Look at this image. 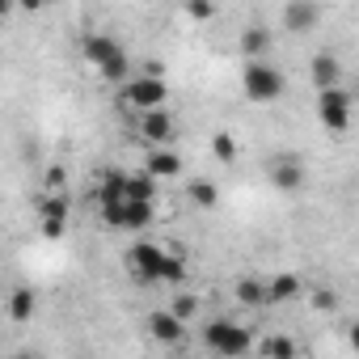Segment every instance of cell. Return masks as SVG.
I'll use <instances>...</instances> for the list:
<instances>
[{"instance_id": "6da1fadb", "label": "cell", "mask_w": 359, "mask_h": 359, "mask_svg": "<svg viewBox=\"0 0 359 359\" xmlns=\"http://www.w3.org/2000/svg\"><path fill=\"white\" fill-rule=\"evenodd\" d=\"M241 89H245L250 102H279L283 89H287V76H283V68L271 64V60H245V68H241Z\"/></svg>"}, {"instance_id": "7a4b0ae2", "label": "cell", "mask_w": 359, "mask_h": 359, "mask_svg": "<svg viewBox=\"0 0 359 359\" xmlns=\"http://www.w3.org/2000/svg\"><path fill=\"white\" fill-rule=\"evenodd\" d=\"M85 60L106 76V81H131V60L118 47L114 34H89L85 39Z\"/></svg>"}, {"instance_id": "3957f363", "label": "cell", "mask_w": 359, "mask_h": 359, "mask_svg": "<svg viewBox=\"0 0 359 359\" xmlns=\"http://www.w3.org/2000/svg\"><path fill=\"white\" fill-rule=\"evenodd\" d=\"M123 102H127V106H140L144 114L165 110V102H169V85H165L161 76L140 72V76H131V81L123 85Z\"/></svg>"}, {"instance_id": "277c9868", "label": "cell", "mask_w": 359, "mask_h": 359, "mask_svg": "<svg viewBox=\"0 0 359 359\" xmlns=\"http://www.w3.org/2000/svg\"><path fill=\"white\" fill-rule=\"evenodd\" d=\"M203 342L212 346V351H220V355H245L254 342H250V330L245 325H237V321H208L203 325Z\"/></svg>"}, {"instance_id": "5b68a950", "label": "cell", "mask_w": 359, "mask_h": 359, "mask_svg": "<svg viewBox=\"0 0 359 359\" xmlns=\"http://www.w3.org/2000/svg\"><path fill=\"white\" fill-rule=\"evenodd\" d=\"M127 266H131V275H135V279H144V283H165L169 254H165V250H156V245H148V241H135V245L127 250Z\"/></svg>"}, {"instance_id": "8992f818", "label": "cell", "mask_w": 359, "mask_h": 359, "mask_svg": "<svg viewBox=\"0 0 359 359\" xmlns=\"http://www.w3.org/2000/svg\"><path fill=\"white\" fill-rule=\"evenodd\" d=\"M317 114L330 135H342L351 127V97L342 89H325V93H317Z\"/></svg>"}, {"instance_id": "52a82bcc", "label": "cell", "mask_w": 359, "mask_h": 359, "mask_svg": "<svg viewBox=\"0 0 359 359\" xmlns=\"http://www.w3.org/2000/svg\"><path fill=\"white\" fill-rule=\"evenodd\" d=\"M148 338L161 342V346H177L187 338V321L173 309H156V313H148Z\"/></svg>"}, {"instance_id": "ba28073f", "label": "cell", "mask_w": 359, "mask_h": 359, "mask_svg": "<svg viewBox=\"0 0 359 359\" xmlns=\"http://www.w3.org/2000/svg\"><path fill=\"white\" fill-rule=\"evenodd\" d=\"M140 135H144L148 144H156V148H169V144L177 140V123H173L169 110H152V114L140 118Z\"/></svg>"}, {"instance_id": "9c48e42d", "label": "cell", "mask_w": 359, "mask_h": 359, "mask_svg": "<svg viewBox=\"0 0 359 359\" xmlns=\"http://www.w3.org/2000/svg\"><path fill=\"white\" fill-rule=\"evenodd\" d=\"M271 182H275L279 191H287V195L300 191V187H304V165H300L296 156H279V161L271 165Z\"/></svg>"}, {"instance_id": "30bf717a", "label": "cell", "mask_w": 359, "mask_h": 359, "mask_svg": "<svg viewBox=\"0 0 359 359\" xmlns=\"http://www.w3.org/2000/svg\"><path fill=\"white\" fill-rule=\"evenodd\" d=\"M321 22V9L317 5H283V30L287 34H304Z\"/></svg>"}, {"instance_id": "8fae6325", "label": "cell", "mask_w": 359, "mask_h": 359, "mask_svg": "<svg viewBox=\"0 0 359 359\" xmlns=\"http://www.w3.org/2000/svg\"><path fill=\"white\" fill-rule=\"evenodd\" d=\"M144 173L148 177H173V173H182V156H177L173 148H156V152H148Z\"/></svg>"}, {"instance_id": "7c38bea8", "label": "cell", "mask_w": 359, "mask_h": 359, "mask_svg": "<svg viewBox=\"0 0 359 359\" xmlns=\"http://www.w3.org/2000/svg\"><path fill=\"white\" fill-rule=\"evenodd\" d=\"M304 292V283L296 279V275H275L271 283H266V304H287V300H296Z\"/></svg>"}, {"instance_id": "4fadbf2b", "label": "cell", "mask_w": 359, "mask_h": 359, "mask_svg": "<svg viewBox=\"0 0 359 359\" xmlns=\"http://www.w3.org/2000/svg\"><path fill=\"white\" fill-rule=\"evenodd\" d=\"M258 355H262V359H296V338H287V334H266V338L258 342Z\"/></svg>"}, {"instance_id": "5bb4252c", "label": "cell", "mask_w": 359, "mask_h": 359, "mask_svg": "<svg viewBox=\"0 0 359 359\" xmlns=\"http://www.w3.org/2000/svg\"><path fill=\"white\" fill-rule=\"evenodd\" d=\"M127 203H156V177L131 173L127 177Z\"/></svg>"}, {"instance_id": "9a60e30c", "label": "cell", "mask_w": 359, "mask_h": 359, "mask_svg": "<svg viewBox=\"0 0 359 359\" xmlns=\"http://www.w3.org/2000/svg\"><path fill=\"white\" fill-rule=\"evenodd\" d=\"M338 76H342V68H338L334 55H317V60H313V81H317L321 93H325V89H338Z\"/></svg>"}, {"instance_id": "2e32d148", "label": "cell", "mask_w": 359, "mask_h": 359, "mask_svg": "<svg viewBox=\"0 0 359 359\" xmlns=\"http://www.w3.org/2000/svg\"><path fill=\"white\" fill-rule=\"evenodd\" d=\"M237 304H245V309H262L266 304V283L262 279H237Z\"/></svg>"}, {"instance_id": "e0dca14e", "label": "cell", "mask_w": 359, "mask_h": 359, "mask_svg": "<svg viewBox=\"0 0 359 359\" xmlns=\"http://www.w3.org/2000/svg\"><path fill=\"white\" fill-rule=\"evenodd\" d=\"M9 317H13V321H30V317H34V287L22 283V287L9 292Z\"/></svg>"}, {"instance_id": "ac0fdd59", "label": "cell", "mask_w": 359, "mask_h": 359, "mask_svg": "<svg viewBox=\"0 0 359 359\" xmlns=\"http://www.w3.org/2000/svg\"><path fill=\"white\" fill-rule=\"evenodd\" d=\"M152 216H156L152 203H127V212H123V229H127V233H144V229L152 224Z\"/></svg>"}, {"instance_id": "d6986e66", "label": "cell", "mask_w": 359, "mask_h": 359, "mask_svg": "<svg viewBox=\"0 0 359 359\" xmlns=\"http://www.w3.org/2000/svg\"><path fill=\"white\" fill-rule=\"evenodd\" d=\"M39 212H43V224H68V199L64 195H43Z\"/></svg>"}, {"instance_id": "ffe728a7", "label": "cell", "mask_w": 359, "mask_h": 359, "mask_svg": "<svg viewBox=\"0 0 359 359\" xmlns=\"http://www.w3.org/2000/svg\"><path fill=\"white\" fill-rule=\"evenodd\" d=\"M266 47H271V34H266V30H250V34L241 39V51H245L250 60H266V55H262Z\"/></svg>"}, {"instance_id": "44dd1931", "label": "cell", "mask_w": 359, "mask_h": 359, "mask_svg": "<svg viewBox=\"0 0 359 359\" xmlns=\"http://www.w3.org/2000/svg\"><path fill=\"white\" fill-rule=\"evenodd\" d=\"M191 199L203 203V208H216V203H220V191H216V182H203V177H195V182H191Z\"/></svg>"}, {"instance_id": "7402d4cb", "label": "cell", "mask_w": 359, "mask_h": 359, "mask_svg": "<svg viewBox=\"0 0 359 359\" xmlns=\"http://www.w3.org/2000/svg\"><path fill=\"white\" fill-rule=\"evenodd\" d=\"M212 152H216V161H224V165L237 161V144H233V135H224V131L212 135Z\"/></svg>"}, {"instance_id": "603a6c76", "label": "cell", "mask_w": 359, "mask_h": 359, "mask_svg": "<svg viewBox=\"0 0 359 359\" xmlns=\"http://www.w3.org/2000/svg\"><path fill=\"white\" fill-rule=\"evenodd\" d=\"M169 309H173L177 317H182V321H187V317H195V313H199V300H195V296H177V300H173Z\"/></svg>"}, {"instance_id": "cb8c5ba5", "label": "cell", "mask_w": 359, "mask_h": 359, "mask_svg": "<svg viewBox=\"0 0 359 359\" xmlns=\"http://www.w3.org/2000/svg\"><path fill=\"white\" fill-rule=\"evenodd\" d=\"M187 13L195 22H208V18H216V5H187Z\"/></svg>"}, {"instance_id": "d4e9b609", "label": "cell", "mask_w": 359, "mask_h": 359, "mask_svg": "<svg viewBox=\"0 0 359 359\" xmlns=\"http://www.w3.org/2000/svg\"><path fill=\"white\" fill-rule=\"evenodd\" d=\"M346 342H351V351H355V355H359V321H355V325H351V330H346Z\"/></svg>"}]
</instances>
